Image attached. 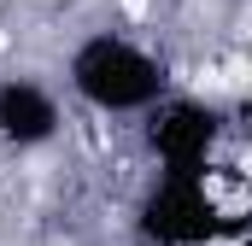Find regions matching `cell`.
<instances>
[{"label": "cell", "instance_id": "cell-1", "mask_svg": "<svg viewBox=\"0 0 252 246\" xmlns=\"http://www.w3.org/2000/svg\"><path fill=\"white\" fill-rule=\"evenodd\" d=\"M64 82L100 118H147L170 94V64L158 53H147L141 41L118 35V30H94L70 47Z\"/></svg>", "mask_w": 252, "mask_h": 246}, {"label": "cell", "instance_id": "cell-2", "mask_svg": "<svg viewBox=\"0 0 252 246\" xmlns=\"http://www.w3.org/2000/svg\"><path fill=\"white\" fill-rule=\"evenodd\" d=\"M229 229H235L229 211L193 170H153V182L135 199L141 246H217Z\"/></svg>", "mask_w": 252, "mask_h": 246}, {"label": "cell", "instance_id": "cell-3", "mask_svg": "<svg viewBox=\"0 0 252 246\" xmlns=\"http://www.w3.org/2000/svg\"><path fill=\"white\" fill-rule=\"evenodd\" d=\"M229 135V112L211 106V100H193V94H164L147 118H141V141H147V158L158 170H193L205 176L217 164V147Z\"/></svg>", "mask_w": 252, "mask_h": 246}, {"label": "cell", "instance_id": "cell-4", "mask_svg": "<svg viewBox=\"0 0 252 246\" xmlns=\"http://www.w3.org/2000/svg\"><path fill=\"white\" fill-rule=\"evenodd\" d=\"M64 106L41 76H0V147L12 153H35L47 141H59Z\"/></svg>", "mask_w": 252, "mask_h": 246}]
</instances>
